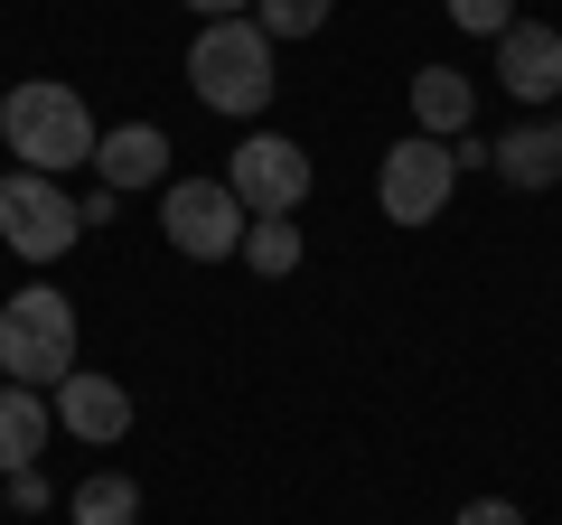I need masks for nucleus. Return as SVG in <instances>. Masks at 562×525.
I'll use <instances>...</instances> for the list:
<instances>
[{
  "mask_svg": "<svg viewBox=\"0 0 562 525\" xmlns=\"http://www.w3.org/2000/svg\"><path fill=\"white\" fill-rule=\"evenodd\" d=\"M94 142H103V132H94V113H85L76 85L29 76V85L0 94V150H20V169H38V179L85 169V160H94Z\"/></svg>",
  "mask_w": 562,
  "mask_h": 525,
  "instance_id": "nucleus-1",
  "label": "nucleus"
},
{
  "mask_svg": "<svg viewBox=\"0 0 562 525\" xmlns=\"http://www.w3.org/2000/svg\"><path fill=\"white\" fill-rule=\"evenodd\" d=\"M272 38H262V20H206L198 47H188V94L206 103V113L225 122H254L262 103H272Z\"/></svg>",
  "mask_w": 562,
  "mask_h": 525,
  "instance_id": "nucleus-2",
  "label": "nucleus"
},
{
  "mask_svg": "<svg viewBox=\"0 0 562 525\" xmlns=\"http://www.w3.org/2000/svg\"><path fill=\"white\" fill-rule=\"evenodd\" d=\"M76 301H66L57 282H29L0 301V376L10 384H38V394H57L66 376H76Z\"/></svg>",
  "mask_w": 562,
  "mask_h": 525,
  "instance_id": "nucleus-3",
  "label": "nucleus"
},
{
  "mask_svg": "<svg viewBox=\"0 0 562 525\" xmlns=\"http://www.w3.org/2000/svg\"><path fill=\"white\" fill-rule=\"evenodd\" d=\"M85 206L66 198V179H38V169H0V244L20 262H57L76 254Z\"/></svg>",
  "mask_w": 562,
  "mask_h": 525,
  "instance_id": "nucleus-4",
  "label": "nucleus"
},
{
  "mask_svg": "<svg viewBox=\"0 0 562 525\" xmlns=\"http://www.w3.org/2000/svg\"><path fill=\"white\" fill-rule=\"evenodd\" d=\"M244 198L225 188V169L216 179H169L160 188V235H169V254H188V262H235L244 254Z\"/></svg>",
  "mask_w": 562,
  "mask_h": 525,
  "instance_id": "nucleus-5",
  "label": "nucleus"
},
{
  "mask_svg": "<svg viewBox=\"0 0 562 525\" xmlns=\"http://www.w3.org/2000/svg\"><path fill=\"white\" fill-rule=\"evenodd\" d=\"M225 188L244 198V216H301L310 188H319V169H310V150L291 142V132H244V142L225 150Z\"/></svg>",
  "mask_w": 562,
  "mask_h": 525,
  "instance_id": "nucleus-6",
  "label": "nucleus"
},
{
  "mask_svg": "<svg viewBox=\"0 0 562 525\" xmlns=\"http://www.w3.org/2000/svg\"><path fill=\"white\" fill-rule=\"evenodd\" d=\"M450 188H460V160H450V142H431V132H403V142L384 150V169H375V206L394 225H431L450 206Z\"/></svg>",
  "mask_w": 562,
  "mask_h": 525,
  "instance_id": "nucleus-7",
  "label": "nucleus"
},
{
  "mask_svg": "<svg viewBox=\"0 0 562 525\" xmlns=\"http://www.w3.org/2000/svg\"><path fill=\"white\" fill-rule=\"evenodd\" d=\"M57 432H76L85 450H113L122 432H132V384L122 376H85L76 366V376L57 384Z\"/></svg>",
  "mask_w": 562,
  "mask_h": 525,
  "instance_id": "nucleus-8",
  "label": "nucleus"
},
{
  "mask_svg": "<svg viewBox=\"0 0 562 525\" xmlns=\"http://www.w3.org/2000/svg\"><path fill=\"white\" fill-rule=\"evenodd\" d=\"M497 85H506V94H525V103H553L562 94V29L516 20L497 38Z\"/></svg>",
  "mask_w": 562,
  "mask_h": 525,
  "instance_id": "nucleus-9",
  "label": "nucleus"
},
{
  "mask_svg": "<svg viewBox=\"0 0 562 525\" xmlns=\"http://www.w3.org/2000/svg\"><path fill=\"white\" fill-rule=\"evenodd\" d=\"M94 169L113 198H132V188H169V132L160 122H113L94 142Z\"/></svg>",
  "mask_w": 562,
  "mask_h": 525,
  "instance_id": "nucleus-10",
  "label": "nucleus"
},
{
  "mask_svg": "<svg viewBox=\"0 0 562 525\" xmlns=\"http://www.w3.org/2000/svg\"><path fill=\"white\" fill-rule=\"evenodd\" d=\"M497 179L525 188V198H535V188H562V113H535V122L506 132L497 142Z\"/></svg>",
  "mask_w": 562,
  "mask_h": 525,
  "instance_id": "nucleus-11",
  "label": "nucleus"
},
{
  "mask_svg": "<svg viewBox=\"0 0 562 525\" xmlns=\"http://www.w3.org/2000/svg\"><path fill=\"white\" fill-rule=\"evenodd\" d=\"M469 122H479V85H469L460 66H422V76H413V132L460 142Z\"/></svg>",
  "mask_w": 562,
  "mask_h": 525,
  "instance_id": "nucleus-12",
  "label": "nucleus"
},
{
  "mask_svg": "<svg viewBox=\"0 0 562 525\" xmlns=\"http://www.w3.org/2000/svg\"><path fill=\"white\" fill-rule=\"evenodd\" d=\"M47 432H57V413H47V394H38V384H0V479L38 469Z\"/></svg>",
  "mask_w": 562,
  "mask_h": 525,
  "instance_id": "nucleus-13",
  "label": "nucleus"
},
{
  "mask_svg": "<svg viewBox=\"0 0 562 525\" xmlns=\"http://www.w3.org/2000/svg\"><path fill=\"white\" fill-rule=\"evenodd\" d=\"M66 525H140V479H122V469H94V479H76V498H66Z\"/></svg>",
  "mask_w": 562,
  "mask_h": 525,
  "instance_id": "nucleus-14",
  "label": "nucleus"
},
{
  "mask_svg": "<svg viewBox=\"0 0 562 525\" xmlns=\"http://www.w3.org/2000/svg\"><path fill=\"white\" fill-rule=\"evenodd\" d=\"M244 262H254L262 282H291V272H301V225L291 216H254L244 225Z\"/></svg>",
  "mask_w": 562,
  "mask_h": 525,
  "instance_id": "nucleus-15",
  "label": "nucleus"
},
{
  "mask_svg": "<svg viewBox=\"0 0 562 525\" xmlns=\"http://www.w3.org/2000/svg\"><path fill=\"white\" fill-rule=\"evenodd\" d=\"M328 10H338V0H254V20H262V38H272V47L319 38V29H328Z\"/></svg>",
  "mask_w": 562,
  "mask_h": 525,
  "instance_id": "nucleus-16",
  "label": "nucleus"
},
{
  "mask_svg": "<svg viewBox=\"0 0 562 525\" xmlns=\"http://www.w3.org/2000/svg\"><path fill=\"white\" fill-rule=\"evenodd\" d=\"M450 29H469V38H506V29H516V0H450Z\"/></svg>",
  "mask_w": 562,
  "mask_h": 525,
  "instance_id": "nucleus-17",
  "label": "nucleus"
},
{
  "mask_svg": "<svg viewBox=\"0 0 562 525\" xmlns=\"http://www.w3.org/2000/svg\"><path fill=\"white\" fill-rule=\"evenodd\" d=\"M10 506H20V516H47V506H57V488H47L38 469H20V479H10Z\"/></svg>",
  "mask_w": 562,
  "mask_h": 525,
  "instance_id": "nucleus-18",
  "label": "nucleus"
},
{
  "mask_svg": "<svg viewBox=\"0 0 562 525\" xmlns=\"http://www.w3.org/2000/svg\"><path fill=\"white\" fill-rule=\"evenodd\" d=\"M450 525H525V516H516V506H506V498H469V506H460V516H450Z\"/></svg>",
  "mask_w": 562,
  "mask_h": 525,
  "instance_id": "nucleus-19",
  "label": "nucleus"
},
{
  "mask_svg": "<svg viewBox=\"0 0 562 525\" xmlns=\"http://www.w3.org/2000/svg\"><path fill=\"white\" fill-rule=\"evenodd\" d=\"M188 10H198V29H206V20H244L254 0H188Z\"/></svg>",
  "mask_w": 562,
  "mask_h": 525,
  "instance_id": "nucleus-20",
  "label": "nucleus"
},
{
  "mask_svg": "<svg viewBox=\"0 0 562 525\" xmlns=\"http://www.w3.org/2000/svg\"><path fill=\"white\" fill-rule=\"evenodd\" d=\"M0 516H10V479H0Z\"/></svg>",
  "mask_w": 562,
  "mask_h": 525,
  "instance_id": "nucleus-21",
  "label": "nucleus"
}]
</instances>
